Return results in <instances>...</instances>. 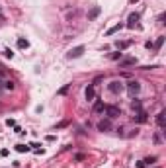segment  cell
I'll use <instances>...</instances> for the list:
<instances>
[{
    "label": "cell",
    "instance_id": "cell-16",
    "mask_svg": "<svg viewBox=\"0 0 166 168\" xmlns=\"http://www.w3.org/2000/svg\"><path fill=\"white\" fill-rule=\"evenodd\" d=\"M131 108L137 109V112H141V102H139V100H133V102H131Z\"/></svg>",
    "mask_w": 166,
    "mask_h": 168
},
{
    "label": "cell",
    "instance_id": "cell-17",
    "mask_svg": "<svg viewBox=\"0 0 166 168\" xmlns=\"http://www.w3.org/2000/svg\"><path fill=\"white\" fill-rule=\"evenodd\" d=\"M156 121H158V125H162V123H164V112H160V113H158Z\"/></svg>",
    "mask_w": 166,
    "mask_h": 168
},
{
    "label": "cell",
    "instance_id": "cell-21",
    "mask_svg": "<svg viewBox=\"0 0 166 168\" xmlns=\"http://www.w3.org/2000/svg\"><path fill=\"white\" fill-rule=\"evenodd\" d=\"M4 55H6V59H12V57H14V53H12L10 49H6V51H4Z\"/></svg>",
    "mask_w": 166,
    "mask_h": 168
},
{
    "label": "cell",
    "instance_id": "cell-10",
    "mask_svg": "<svg viewBox=\"0 0 166 168\" xmlns=\"http://www.w3.org/2000/svg\"><path fill=\"white\" fill-rule=\"evenodd\" d=\"M137 22H139V14H131V16H129V24H127V27H135Z\"/></svg>",
    "mask_w": 166,
    "mask_h": 168
},
{
    "label": "cell",
    "instance_id": "cell-4",
    "mask_svg": "<svg viewBox=\"0 0 166 168\" xmlns=\"http://www.w3.org/2000/svg\"><path fill=\"white\" fill-rule=\"evenodd\" d=\"M82 53H84V47H82V45H78V47H74V49H70L69 51V59H78V57L82 55Z\"/></svg>",
    "mask_w": 166,
    "mask_h": 168
},
{
    "label": "cell",
    "instance_id": "cell-7",
    "mask_svg": "<svg viewBox=\"0 0 166 168\" xmlns=\"http://www.w3.org/2000/svg\"><path fill=\"white\" fill-rule=\"evenodd\" d=\"M106 112V104H104V102H96V104H94V113H104Z\"/></svg>",
    "mask_w": 166,
    "mask_h": 168
},
{
    "label": "cell",
    "instance_id": "cell-20",
    "mask_svg": "<svg viewBox=\"0 0 166 168\" xmlns=\"http://www.w3.org/2000/svg\"><path fill=\"white\" fill-rule=\"evenodd\" d=\"M66 92H69V84H65V86H63V88H61V90H59V94H61V96H63V94H66Z\"/></svg>",
    "mask_w": 166,
    "mask_h": 168
},
{
    "label": "cell",
    "instance_id": "cell-14",
    "mask_svg": "<svg viewBox=\"0 0 166 168\" xmlns=\"http://www.w3.org/2000/svg\"><path fill=\"white\" fill-rule=\"evenodd\" d=\"M16 151H18V153H27L30 147H27V145H16Z\"/></svg>",
    "mask_w": 166,
    "mask_h": 168
},
{
    "label": "cell",
    "instance_id": "cell-23",
    "mask_svg": "<svg viewBox=\"0 0 166 168\" xmlns=\"http://www.w3.org/2000/svg\"><path fill=\"white\" fill-rule=\"evenodd\" d=\"M6 125H8V127H14L16 121H14V119H6Z\"/></svg>",
    "mask_w": 166,
    "mask_h": 168
},
{
    "label": "cell",
    "instance_id": "cell-3",
    "mask_svg": "<svg viewBox=\"0 0 166 168\" xmlns=\"http://www.w3.org/2000/svg\"><path fill=\"white\" fill-rule=\"evenodd\" d=\"M139 90H141V84L137 82V80H129V82H127V92L131 94H139Z\"/></svg>",
    "mask_w": 166,
    "mask_h": 168
},
{
    "label": "cell",
    "instance_id": "cell-8",
    "mask_svg": "<svg viewBox=\"0 0 166 168\" xmlns=\"http://www.w3.org/2000/svg\"><path fill=\"white\" fill-rule=\"evenodd\" d=\"M98 16H100V6H94L92 10L88 12V20H96Z\"/></svg>",
    "mask_w": 166,
    "mask_h": 168
},
{
    "label": "cell",
    "instance_id": "cell-12",
    "mask_svg": "<svg viewBox=\"0 0 166 168\" xmlns=\"http://www.w3.org/2000/svg\"><path fill=\"white\" fill-rule=\"evenodd\" d=\"M18 47H20V49H27V47H30V43H27L24 37H20V39H18Z\"/></svg>",
    "mask_w": 166,
    "mask_h": 168
},
{
    "label": "cell",
    "instance_id": "cell-24",
    "mask_svg": "<svg viewBox=\"0 0 166 168\" xmlns=\"http://www.w3.org/2000/svg\"><path fill=\"white\" fill-rule=\"evenodd\" d=\"M145 166H147V164H145L143 160H141V162H137V168H145Z\"/></svg>",
    "mask_w": 166,
    "mask_h": 168
},
{
    "label": "cell",
    "instance_id": "cell-1",
    "mask_svg": "<svg viewBox=\"0 0 166 168\" xmlns=\"http://www.w3.org/2000/svg\"><path fill=\"white\" fill-rule=\"evenodd\" d=\"M107 90H110L111 94H119V92L123 90V84L119 82V80H113V82H110V84H107Z\"/></svg>",
    "mask_w": 166,
    "mask_h": 168
},
{
    "label": "cell",
    "instance_id": "cell-18",
    "mask_svg": "<svg viewBox=\"0 0 166 168\" xmlns=\"http://www.w3.org/2000/svg\"><path fill=\"white\" fill-rule=\"evenodd\" d=\"M155 160H156V157H151V158H145L143 162H145V164L148 166V164H152V162H155Z\"/></svg>",
    "mask_w": 166,
    "mask_h": 168
},
{
    "label": "cell",
    "instance_id": "cell-13",
    "mask_svg": "<svg viewBox=\"0 0 166 168\" xmlns=\"http://www.w3.org/2000/svg\"><path fill=\"white\" fill-rule=\"evenodd\" d=\"M129 65H135V59H123L119 63V67H129Z\"/></svg>",
    "mask_w": 166,
    "mask_h": 168
},
{
    "label": "cell",
    "instance_id": "cell-5",
    "mask_svg": "<svg viewBox=\"0 0 166 168\" xmlns=\"http://www.w3.org/2000/svg\"><path fill=\"white\" fill-rule=\"evenodd\" d=\"M84 96H86V100H88V102L96 100V92H94V86H92V84H88V86H86V90H84Z\"/></svg>",
    "mask_w": 166,
    "mask_h": 168
},
{
    "label": "cell",
    "instance_id": "cell-19",
    "mask_svg": "<svg viewBox=\"0 0 166 168\" xmlns=\"http://www.w3.org/2000/svg\"><path fill=\"white\" fill-rule=\"evenodd\" d=\"M4 88H6V90H12V88H14V82H12V80H8V82H4Z\"/></svg>",
    "mask_w": 166,
    "mask_h": 168
},
{
    "label": "cell",
    "instance_id": "cell-25",
    "mask_svg": "<svg viewBox=\"0 0 166 168\" xmlns=\"http://www.w3.org/2000/svg\"><path fill=\"white\" fill-rule=\"evenodd\" d=\"M131 2H139V0H131Z\"/></svg>",
    "mask_w": 166,
    "mask_h": 168
},
{
    "label": "cell",
    "instance_id": "cell-2",
    "mask_svg": "<svg viewBox=\"0 0 166 168\" xmlns=\"http://www.w3.org/2000/svg\"><path fill=\"white\" fill-rule=\"evenodd\" d=\"M106 113H107V117H110V119H113V117L121 116V109L115 108V106H106Z\"/></svg>",
    "mask_w": 166,
    "mask_h": 168
},
{
    "label": "cell",
    "instance_id": "cell-22",
    "mask_svg": "<svg viewBox=\"0 0 166 168\" xmlns=\"http://www.w3.org/2000/svg\"><path fill=\"white\" fill-rule=\"evenodd\" d=\"M162 41H164V37H158V41H156L155 47H156V49H160V47H162Z\"/></svg>",
    "mask_w": 166,
    "mask_h": 168
},
{
    "label": "cell",
    "instance_id": "cell-15",
    "mask_svg": "<svg viewBox=\"0 0 166 168\" xmlns=\"http://www.w3.org/2000/svg\"><path fill=\"white\" fill-rule=\"evenodd\" d=\"M131 45V41H117V49L121 51V49H127Z\"/></svg>",
    "mask_w": 166,
    "mask_h": 168
},
{
    "label": "cell",
    "instance_id": "cell-9",
    "mask_svg": "<svg viewBox=\"0 0 166 168\" xmlns=\"http://www.w3.org/2000/svg\"><path fill=\"white\" fill-rule=\"evenodd\" d=\"M110 127H111L110 119H104V121H100V123H98V129H100V131H107Z\"/></svg>",
    "mask_w": 166,
    "mask_h": 168
},
{
    "label": "cell",
    "instance_id": "cell-6",
    "mask_svg": "<svg viewBox=\"0 0 166 168\" xmlns=\"http://www.w3.org/2000/svg\"><path fill=\"white\" fill-rule=\"evenodd\" d=\"M147 119H148V113H147V112H143V109H141V112L137 113V116H133V121H137V123H145Z\"/></svg>",
    "mask_w": 166,
    "mask_h": 168
},
{
    "label": "cell",
    "instance_id": "cell-11",
    "mask_svg": "<svg viewBox=\"0 0 166 168\" xmlns=\"http://www.w3.org/2000/svg\"><path fill=\"white\" fill-rule=\"evenodd\" d=\"M121 27H123V24H117V26H113V27H110V30H107V31H106V35H113V33H115V31H119V30H121Z\"/></svg>",
    "mask_w": 166,
    "mask_h": 168
}]
</instances>
